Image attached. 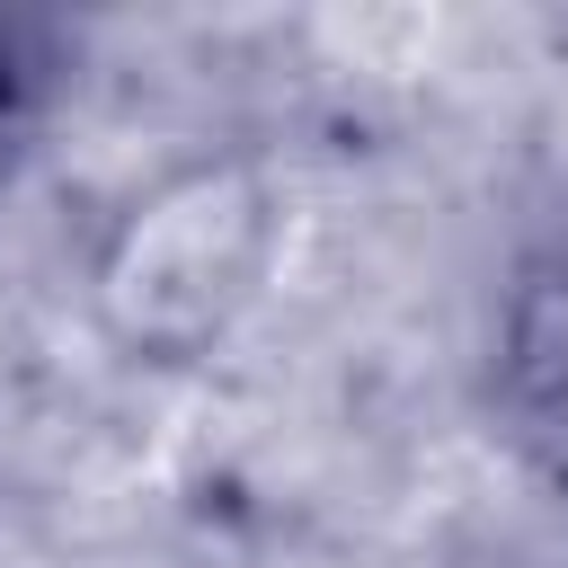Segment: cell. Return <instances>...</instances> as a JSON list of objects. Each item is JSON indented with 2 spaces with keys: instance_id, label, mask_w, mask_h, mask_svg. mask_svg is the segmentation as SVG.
<instances>
[{
  "instance_id": "6da1fadb",
  "label": "cell",
  "mask_w": 568,
  "mask_h": 568,
  "mask_svg": "<svg viewBox=\"0 0 568 568\" xmlns=\"http://www.w3.org/2000/svg\"><path fill=\"white\" fill-rule=\"evenodd\" d=\"M284 248V195L248 151H204L133 186L89 248V320L133 364L213 355L266 293Z\"/></svg>"
},
{
  "instance_id": "7a4b0ae2",
  "label": "cell",
  "mask_w": 568,
  "mask_h": 568,
  "mask_svg": "<svg viewBox=\"0 0 568 568\" xmlns=\"http://www.w3.org/2000/svg\"><path fill=\"white\" fill-rule=\"evenodd\" d=\"M488 408L497 426L568 470V222L515 248L497 311H488Z\"/></svg>"
},
{
  "instance_id": "3957f363",
  "label": "cell",
  "mask_w": 568,
  "mask_h": 568,
  "mask_svg": "<svg viewBox=\"0 0 568 568\" xmlns=\"http://www.w3.org/2000/svg\"><path fill=\"white\" fill-rule=\"evenodd\" d=\"M53 80H62L53 36H44L36 18H9V9H0V195L18 186V169H27L36 133H44Z\"/></svg>"
}]
</instances>
